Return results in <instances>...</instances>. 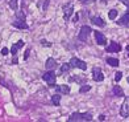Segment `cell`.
I'll return each mask as SVG.
<instances>
[{"label": "cell", "mask_w": 129, "mask_h": 122, "mask_svg": "<svg viewBox=\"0 0 129 122\" xmlns=\"http://www.w3.org/2000/svg\"><path fill=\"white\" fill-rule=\"evenodd\" d=\"M41 45L42 46H46V48H49V46H51V43H49V41H46V40H41Z\"/></svg>", "instance_id": "obj_25"}, {"label": "cell", "mask_w": 129, "mask_h": 122, "mask_svg": "<svg viewBox=\"0 0 129 122\" xmlns=\"http://www.w3.org/2000/svg\"><path fill=\"white\" fill-rule=\"evenodd\" d=\"M121 50V45L117 44L116 41H111V44L105 48V52H108V53H116V52H120Z\"/></svg>", "instance_id": "obj_11"}, {"label": "cell", "mask_w": 129, "mask_h": 122, "mask_svg": "<svg viewBox=\"0 0 129 122\" xmlns=\"http://www.w3.org/2000/svg\"><path fill=\"white\" fill-rule=\"evenodd\" d=\"M69 122H78V121H82V122H84V121H92V113L91 112H86V113H79V112H75L73 113L67 119Z\"/></svg>", "instance_id": "obj_2"}, {"label": "cell", "mask_w": 129, "mask_h": 122, "mask_svg": "<svg viewBox=\"0 0 129 122\" xmlns=\"http://www.w3.org/2000/svg\"><path fill=\"white\" fill-rule=\"evenodd\" d=\"M120 115L122 118L129 117V97H126L124 100V102H122V105L120 108Z\"/></svg>", "instance_id": "obj_7"}, {"label": "cell", "mask_w": 129, "mask_h": 122, "mask_svg": "<svg viewBox=\"0 0 129 122\" xmlns=\"http://www.w3.org/2000/svg\"><path fill=\"white\" fill-rule=\"evenodd\" d=\"M104 119H105V115H104V114L99 115V121H104Z\"/></svg>", "instance_id": "obj_31"}, {"label": "cell", "mask_w": 129, "mask_h": 122, "mask_svg": "<svg viewBox=\"0 0 129 122\" xmlns=\"http://www.w3.org/2000/svg\"><path fill=\"white\" fill-rule=\"evenodd\" d=\"M92 33V29H91V27H88V25H82L80 27V31H79V33H78V40L79 41H87L88 40V36Z\"/></svg>", "instance_id": "obj_4"}, {"label": "cell", "mask_w": 129, "mask_h": 122, "mask_svg": "<svg viewBox=\"0 0 129 122\" xmlns=\"http://www.w3.org/2000/svg\"><path fill=\"white\" fill-rule=\"evenodd\" d=\"M12 64H13V65H17V64H19V59H17V56H13V60H12Z\"/></svg>", "instance_id": "obj_29"}, {"label": "cell", "mask_w": 129, "mask_h": 122, "mask_svg": "<svg viewBox=\"0 0 129 122\" xmlns=\"http://www.w3.org/2000/svg\"><path fill=\"white\" fill-rule=\"evenodd\" d=\"M57 66H58L57 60H54L53 57H49V59L46 60V62H45V68L48 69V71H54Z\"/></svg>", "instance_id": "obj_13"}, {"label": "cell", "mask_w": 129, "mask_h": 122, "mask_svg": "<svg viewBox=\"0 0 129 122\" xmlns=\"http://www.w3.org/2000/svg\"><path fill=\"white\" fill-rule=\"evenodd\" d=\"M117 13H119V12H117V9H111L109 12H108V17H109L111 20H115L116 17H117Z\"/></svg>", "instance_id": "obj_23"}, {"label": "cell", "mask_w": 129, "mask_h": 122, "mask_svg": "<svg viewBox=\"0 0 129 122\" xmlns=\"http://www.w3.org/2000/svg\"><path fill=\"white\" fill-rule=\"evenodd\" d=\"M91 23H92V24H95V25H98V27H100V28L105 27L104 20L102 19V17H99V16H92L91 17Z\"/></svg>", "instance_id": "obj_16"}, {"label": "cell", "mask_w": 129, "mask_h": 122, "mask_svg": "<svg viewBox=\"0 0 129 122\" xmlns=\"http://www.w3.org/2000/svg\"><path fill=\"white\" fill-rule=\"evenodd\" d=\"M69 81L70 82H77V84L82 85V84L86 82V77L84 76H79V74H74V76L69 77Z\"/></svg>", "instance_id": "obj_14"}, {"label": "cell", "mask_w": 129, "mask_h": 122, "mask_svg": "<svg viewBox=\"0 0 129 122\" xmlns=\"http://www.w3.org/2000/svg\"><path fill=\"white\" fill-rule=\"evenodd\" d=\"M54 89L57 93L59 94H70V86L67 84H62V85H54Z\"/></svg>", "instance_id": "obj_9"}, {"label": "cell", "mask_w": 129, "mask_h": 122, "mask_svg": "<svg viewBox=\"0 0 129 122\" xmlns=\"http://www.w3.org/2000/svg\"><path fill=\"white\" fill-rule=\"evenodd\" d=\"M8 53H9V49L7 48V46H4V48L2 49V55H3V56H7Z\"/></svg>", "instance_id": "obj_26"}, {"label": "cell", "mask_w": 129, "mask_h": 122, "mask_svg": "<svg viewBox=\"0 0 129 122\" xmlns=\"http://www.w3.org/2000/svg\"><path fill=\"white\" fill-rule=\"evenodd\" d=\"M121 78H122V73H121V72H116V74H115V81H116V82H119Z\"/></svg>", "instance_id": "obj_24"}, {"label": "cell", "mask_w": 129, "mask_h": 122, "mask_svg": "<svg viewBox=\"0 0 129 122\" xmlns=\"http://www.w3.org/2000/svg\"><path fill=\"white\" fill-rule=\"evenodd\" d=\"M112 93L116 96V97H124V90L121 89V86H113V89H112Z\"/></svg>", "instance_id": "obj_18"}, {"label": "cell", "mask_w": 129, "mask_h": 122, "mask_svg": "<svg viewBox=\"0 0 129 122\" xmlns=\"http://www.w3.org/2000/svg\"><path fill=\"white\" fill-rule=\"evenodd\" d=\"M42 80L45 81L49 86H54L55 81H57V74L54 73V71H48L42 74Z\"/></svg>", "instance_id": "obj_5"}, {"label": "cell", "mask_w": 129, "mask_h": 122, "mask_svg": "<svg viewBox=\"0 0 129 122\" xmlns=\"http://www.w3.org/2000/svg\"><path fill=\"white\" fill-rule=\"evenodd\" d=\"M128 82H129V77H128Z\"/></svg>", "instance_id": "obj_33"}, {"label": "cell", "mask_w": 129, "mask_h": 122, "mask_svg": "<svg viewBox=\"0 0 129 122\" xmlns=\"http://www.w3.org/2000/svg\"><path fill=\"white\" fill-rule=\"evenodd\" d=\"M107 64L111 66H119V60L115 59V57H107Z\"/></svg>", "instance_id": "obj_20"}, {"label": "cell", "mask_w": 129, "mask_h": 122, "mask_svg": "<svg viewBox=\"0 0 129 122\" xmlns=\"http://www.w3.org/2000/svg\"><path fill=\"white\" fill-rule=\"evenodd\" d=\"M69 64H70L71 68H77V69H80V71H86L87 69V64L84 61L79 60L78 57H71L70 61H69Z\"/></svg>", "instance_id": "obj_6"}, {"label": "cell", "mask_w": 129, "mask_h": 122, "mask_svg": "<svg viewBox=\"0 0 129 122\" xmlns=\"http://www.w3.org/2000/svg\"><path fill=\"white\" fill-rule=\"evenodd\" d=\"M62 13L64 21H70L71 16L74 15V4L73 3H66L62 5Z\"/></svg>", "instance_id": "obj_3"}, {"label": "cell", "mask_w": 129, "mask_h": 122, "mask_svg": "<svg viewBox=\"0 0 129 122\" xmlns=\"http://www.w3.org/2000/svg\"><path fill=\"white\" fill-rule=\"evenodd\" d=\"M117 24L119 25H125V27L129 24V11H126V12L117 20Z\"/></svg>", "instance_id": "obj_15"}, {"label": "cell", "mask_w": 129, "mask_h": 122, "mask_svg": "<svg viewBox=\"0 0 129 122\" xmlns=\"http://www.w3.org/2000/svg\"><path fill=\"white\" fill-rule=\"evenodd\" d=\"M9 7L11 9H13V11H17L19 9V0H9Z\"/></svg>", "instance_id": "obj_21"}, {"label": "cell", "mask_w": 129, "mask_h": 122, "mask_svg": "<svg viewBox=\"0 0 129 122\" xmlns=\"http://www.w3.org/2000/svg\"><path fill=\"white\" fill-rule=\"evenodd\" d=\"M88 90H91V86L88 85V84H82V86L79 88V93H86V92H88Z\"/></svg>", "instance_id": "obj_22"}, {"label": "cell", "mask_w": 129, "mask_h": 122, "mask_svg": "<svg viewBox=\"0 0 129 122\" xmlns=\"http://www.w3.org/2000/svg\"><path fill=\"white\" fill-rule=\"evenodd\" d=\"M119 2H121L124 5H126V7L129 8V0H119Z\"/></svg>", "instance_id": "obj_30"}, {"label": "cell", "mask_w": 129, "mask_h": 122, "mask_svg": "<svg viewBox=\"0 0 129 122\" xmlns=\"http://www.w3.org/2000/svg\"><path fill=\"white\" fill-rule=\"evenodd\" d=\"M92 80L95 81V82H102L104 80V74H103L100 68H93L92 69Z\"/></svg>", "instance_id": "obj_8"}, {"label": "cell", "mask_w": 129, "mask_h": 122, "mask_svg": "<svg viewBox=\"0 0 129 122\" xmlns=\"http://www.w3.org/2000/svg\"><path fill=\"white\" fill-rule=\"evenodd\" d=\"M12 25L17 29H29V25L26 23V16L24 11H16V15H15V20L12 21Z\"/></svg>", "instance_id": "obj_1"}, {"label": "cell", "mask_w": 129, "mask_h": 122, "mask_svg": "<svg viewBox=\"0 0 129 122\" xmlns=\"http://www.w3.org/2000/svg\"><path fill=\"white\" fill-rule=\"evenodd\" d=\"M24 45H25V43L22 41V40H19L16 44H13L12 46H11V55H12V56H17V52H19V49H21Z\"/></svg>", "instance_id": "obj_12"}, {"label": "cell", "mask_w": 129, "mask_h": 122, "mask_svg": "<svg viewBox=\"0 0 129 122\" xmlns=\"http://www.w3.org/2000/svg\"><path fill=\"white\" fill-rule=\"evenodd\" d=\"M61 94H59V93H55V94H53L51 96V103H53V105H54V106H59L61 105Z\"/></svg>", "instance_id": "obj_17"}, {"label": "cell", "mask_w": 129, "mask_h": 122, "mask_svg": "<svg viewBox=\"0 0 129 122\" xmlns=\"http://www.w3.org/2000/svg\"><path fill=\"white\" fill-rule=\"evenodd\" d=\"M126 27H129V24H128V25H126Z\"/></svg>", "instance_id": "obj_34"}, {"label": "cell", "mask_w": 129, "mask_h": 122, "mask_svg": "<svg viewBox=\"0 0 129 122\" xmlns=\"http://www.w3.org/2000/svg\"><path fill=\"white\" fill-rule=\"evenodd\" d=\"M126 50H128V52H129V45H128V46H126Z\"/></svg>", "instance_id": "obj_32"}, {"label": "cell", "mask_w": 129, "mask_h": 122, "mask_svg": "<svg viewBox=\"0 0 129 122\" xmlns=\"http://www.w3.org/2000/svg\"><path fill=\"white\" fill-rule=\"evenodd\" d=\"M92 33H93V36H95V40H96V43H98L99 45H105V44H107V37H105L102 32L95 31V32H92Z\"/></svg>", "instance_id": "obj_10"}, {"label": "cell", "mask_w": 129, "mask_h": 122, "mask_svg": "<svg viewBox=\"0 0 129 122\" xmlns=\"http://www.w3.org/2000/svg\"><path fill=\"white\" fill-rule=\"evenodd\" d=\"M79 2L82 4H90V3H93V2H96V0H79Z\"/></svg>", "instance_id": "obj_27"}, {"label": "cell", "mask_w": 129, "mask_h": 122, "mask_svg": "<svg viewBox=\"0 0 129 122\" xmlns=\"http://www.w3.org/2000/svg\"><path fill=\"white\" fill-rule=\"evenodd\" d=\"M29 53H30V49H26L25 55H24V60H28L29 59Z\"/></svg>", "instance_id": "obj_28"}, {"label": "cell", "mask_w": 129, "mask_h": 122, "mask_svg": "<svg viewBox=\"0 0 129 122\" xmlns=\"http://www.w3.org/2000/svg\"><path fill=\"white\" fill-rule=\"evenodd\" d=\"M70 69H71V66H70L69 62H63V65H61L59 68V74H63V73H67Z\"/></svg>", "instance_id": "obj_19"}]
</instances>
